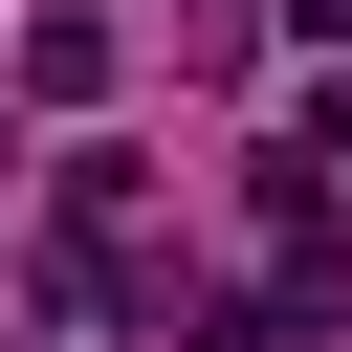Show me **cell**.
Masks as SVG:
<instances>
[{"instance_id":"6da1fadb","label":"cell","mask_w":352,"mask_h":352,"mask_svg":"<svg viewBox=\"0 0 352 352\" xmlns=\"http://www.w3.org/2000/svg\"><path fill=\"white\" fill-rule=\"evenodd\" d=\"M22 88H44V110H88V88H110V22H88V0H44V22H22Z\"/></svg>"},{"instance_id":"277c9868","label":"cell","mask_w":352,"mask_h":352,"mask_svg":"<svg viewBox=\"0 0 352 352\" xmlns=\"http://www.w3.org/2000/svg\"><path fill=\"white\" fill-rule=\"evenodd\" d=\"M0 352H22V330H0Z\"/></svg>"},{"instance_id":"7a4b0ae2","label":"cell","mask_w":352,"mask_h":352,"mask_svg":"<svg viewBox=\"0 0 352 352\" xmlns=\"http://www.w3.org/2000/svg\"><path fill=\"white\" fill-rule=\"evenodd\" d=\"M308 154H330V176H352V66H330V110H308Z\"/></svg>"},{"instance_id":"3957f363","label":"cell","mask_w":352,"mask_h":352,"mask_svg":"<svg viewBox=\"0 0 352 352\" xmlns=\"http://www.w3.org/2000/svg\"><path fill=\"white\" fill-rule=\"evenodd\" d=\"M286 22H308V44H330V66H352V0H286Z\"/></svg>"}]
</instances>
